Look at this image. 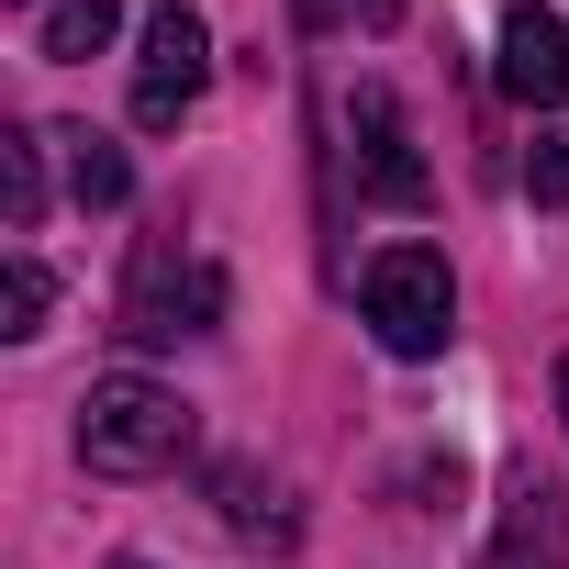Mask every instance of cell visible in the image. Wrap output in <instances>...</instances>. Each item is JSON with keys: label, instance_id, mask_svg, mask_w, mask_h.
<instances>
[{"label": "cell", "instance_id": "cell-1", "mask_svg": "<svg viewBox=\"0 0 569 569\" xmlns=\"http://www.w3.org/2000/svg\"><path fill=\"white\" fill-rule=\"evenodd\" d=\"M79 458H90L101 480H157V469L190 458V402L157 391V380H134V369H112V380H90V402H79Z\"/></svg>", "mask_w": 569, "mask_h": 569}, {"label": "cell", "instance_id": "cell-2", "mask_svg": "<svg viewBox=\"0 0 569 569\" xmlns=\"http://www.w3.org/2000/svg\"><path fill=\"white\" fill-rule=\"evenodd\" d=\"M358 302H369V336H380L391 358H436L447 325H458V279H447L436 246H380V257L358 268Z\"/></svg>", "mask_w": 569, "mask_h": 569}, {"label": "cell", "instance_id": "cell-3", "mask_svg": "<svg viewBox=\"0 0 569 569\" xmlns=\"http://www.w3.org/2000/svg\"><path fill=\"white\" fill-rule=\"evenodd\" d=\"M201 325H223L212 257H190L179 234H146L134 268H123V336H134V347H168V336H201Z\"/></svg>", "mask_w": 569, "mask_h": 569}, {"label": "cell", "instance_id": "cell-4", "mask_svg": "<svg viewBox=\"0 0 569 569\" xmlns=\"http://www.w3.org/2000/svg\"><path fill=\"white\" fill-rule=\"evenodd\" d=\"M347 157H358V190H369L380 212H425V201H436V168L413 157V123H402V101H391L380 79L347 90Z\"/></svg>", "mask_w": 569, "mask_h": 569}, {"label": "cell", "instance_id": "cell-5", "mask_svg": "<svg viewBox=\"0 0 569 569\" xmlns=\"http://www.w3.org/2000/svg\"><path fill=\"white\" fill-rule=\"evenodd\" d=\"M201 79H212V34H201V12H146V57H134V123L146 134H168V123H190V101H201Z\"/></svg>", "mask_w": 569, "mask_h": 569}, {"label": "cell", "instance_id": "cell-6", "mask_svg": "<svg viewBox=\"0 0 569 569\" xmlns=\"http://www.w3.org/2000/svg\"><path fill=\"white\" fill-rule=\"evenodd\" d=\"M502 90L525 101V112H569V23L558 12H502Z\"/></svg>", "mask_w": 569, "mask_h": 569}, {"label": "cell", "instance_id": "cell-7", "mask_svg": "<svg viewBox=\"0 0 569 569\" xmlns=\"http://www.w3.org/2000/svg\"><path fill=\"white\" fill-rule=\"evenodd\" d=\"M480 569H569V502L547 480H513V513H502Z\"/></svg>", "mask_w": 569, "mask_h": 569}, {"label": "cell", "instance_id": "cell-8", "mask_svg": "<svg viewBox=\"0 0 569 569\" xmlns=\"http://www.w3.org/2000/svg\"><path fill=\"white\" fill-rule=\"evenodd\" d=\"M57 146H68V190H79V212H112V201L134 190V168H123V146H112V134H90V123H68Z\"/></svg>", "mask_w": 569, "mask_h": 569}, {"label": "cell", "instance_id": "cell-9", "mask_svg": "<svg viewBox=\"0 0 569 569\" xmlns=\"http://www.w3.org/2000/svg\"><path fill=\"white\" fill-rule=\"evenodd\" d=\"M112 34H123V0H57V12H46V34H34V57L79 68V57H101Z\"/></svg>", "mask_w": 569, "mask_h": 569}, {"label": "cell", "instance_id": "cell-10", "mask_svg": "<svg viewBox=\"0 0 569 569\" xmlns=\"http://www.w3.org/2000/svg\"><path fill=\"white\" fill-rule=\"evenodd\" d=\"M0 212H12V234H34V212H46V168H34V134H0Z\"/></svg>", "mask_w": 569, "mask_h": 569}, {"label": "cell", "instance_id": "cell-11", "mask_svg": "<svg viewBox=\"0 0 569 569\" xmlns=\"http://www.w3.org/2000/svg\"><path fill=\"white\" fill-rule=\"evenodd\" d=\"M46 302H57V279H46L34 257L0 268V336H46Z\"/></svg>", "mask_w": 569, "mask_h": 569}, {"label": "cell", "instance_id": "cell-12", "mask_svg": "<svg viewBox=\"0 0 569 569\" xmlns=\"http://www.w3.org/2000/svg\"><path fill=\"white\" fill-rule=\"evenodd\" d=\"M525 190H536V201H569V123L525 146Z\"/></svg>", "mask_w": 569, "mask_h": 569}, {"label": "cell", "instance_id": "cell-13", "mask_svg": "<svg viewBox=\"0 0 569 569\" xmlns=\"http://www.w3.org/2000/svg\"><path fill=\"white\" fill-rule=\"evenodd\" d=\"M302 23H369V34H391L402 0H302Z\"/></svg>", "mask_w": 569, "mask_h": 569}, {"label": "cell", "instance_id": "cell-14", "mask_svg": "<svg viewBox=\"0 0 569 569\" xmlns=\"http://www.w3.org/2000/svg\"><path fill=\"white\" fill-rule=\"evenodd\" d=\"M558 413H569V358H558Z\"/></svg>", "mask_w": 569, "mask_h": 569}, {"label": "cell", "instance_id": "cell-15", "mask_svg": "<svg viewBox=\"0 0 569 569\" xmlns=\"http://www.w3.org/2000/svg\"><path fill=\"white\" fill-rule=\"evenodd\" d=\"M112 569H157V558H112Z\"/></svg>", "mask_w": 569, "mask_h": 569}]
</instances>
